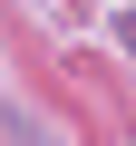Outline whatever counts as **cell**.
Returning a JSON list of instances; mask_svg holds the SVG:
<instances>
[{
  "label": "cell",
  "instance_id": "6da1fadb",
  "mask_svg": "<svg viewBox=\"0 0 136 146\" xmlns=\"http://www.w3.org/2000/svg\"><path fill=\"white\" fill-rule=\"evenodd\" d=\"M126 49H136V10H126Z\"/></svg>",
  "mask_w": 136,
  "mask_h": 146
}]
</instances>
